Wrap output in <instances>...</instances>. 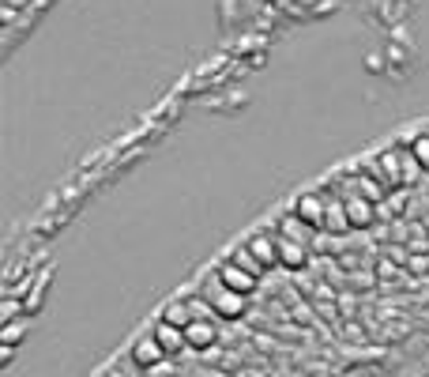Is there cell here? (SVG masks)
Listing matches in <instances>:
<instances>
[{"mask_svg":"<svg viewBox=\"0 0 429 377\" xmlns=\"http://www.w3.org/2000/svg\"><path fill=\"white\" fill-rule=\"evenodd\" d=\"M313 231H324V192L320 189H309V192H297L294 204H290Z\"/></svg>","mask_w":429,"mask_h":377,"instance_id":"8","label":"cell"},{"mask_svg":"<svg viewBox=\"0 0 429 377\" xmlns=\"http://www.w3.org/2000/svg\"><path fill=\"white\" fill-rule=\"evenodd\" d=\"M222 328H219V317H196L189 328H185V339H189L192 351H211L219 344Z\"/></svg>","mask_w":429,"mask_h":377,"instance_id":"6","label":"cell"},{"mask_svg":"<svg viewBox=\"0 0 429 377\" xmlns=\"http://www.w3.org/2000/svg\"><path fill=\"white\" fill-rule=\"evenodd\" d=\"M275 231H279V234H286V238H294V242H305V245H309V238H313V226L305 223V219L297 215L294 208H290V211H283V215L275 219Z\"/></svg>","mask_w":429,"mask_h":377,"instance_id":"10","label":"cell"},{"mask_svg":"<svg viewBox=\"0 0 429 377\" xmlns=\"http://www.w3.org/2000/svg\"><path fill=\"white\" fill-rule=\"evenodd\" d=\"M155 339L162 344V351H166V358L170 355H181L185 347H189V339H185V328H173V325H166V321H155Z\"/></svg>","mask_w":429,"mask_h":377,"instance_id":"11","label":"cell"},{"mask_svg":"<svg viewBox=\"0 0 429 377\" xmlns=\"http://www.w3.org/2000/svg\"><path fill=\"white\" fill-rule=\"evenodd\" d=\"M226 256H230V261H234V264H241V268H245V272H253V275H256V279H260V275H264V272H267V268H264V264H260V261H256V253H253V249H249V245H245V242H241V245H234V249H230Z\"/></svg>","mask_w":429,"mask_h":377,"instance_id":"14","label":"cell"},{"mask_svg":"<svg viewBox=\"0 0 429 377\" xmlns=\"http://www.w3.org/2000/svg\"><path fill=\"white\" fill-rule=\"evenodd\" d=\"M320 192H324V231L335 234V238L354 231L350 215H347V200H343L339 185H320Z\"/></svg>","mask_w":429,"mask_h":377,"instance_id":"3","label":"cell"},{"mask_svg":"<svg viewBox=\"0 0 429 377\" xmlns=\"http://www.w3.org/2000/svg\"><path fill=\"white\" fill-rule=\"evenodd\" d=\"M410 151H414V159L422 162V170L429 174V132H414V136H407L403 140Z\"/></svg>","mask_w":429,"mask_h":377,"instance_id":"15","label":"cell"},{"mask_svg":"<svg viewBox=\"0 0 429 377\" xmlns=\"http://www.w3.org/2000/svg\"><path fill=\"white\" fill-rule=\"evenodd\" d=\"M128 358H132L139 370L151 374L155 366L166 362V351H162V344L155 339V332H139V336L132 339V347H128Z\"/></svg>","mask_w":429,"mask_h":377,"instance_id":"4","label":"cell"},{"mask_svg":"<svg viewBox=\"0 0 429 377\" xmlns=\"http://www.w3.org/2000/svg\"><path fill=\"white\" fill-rule=\"evenodd\" d=\"M26 332H31V314H23V317H15V321H8V325H0V344L4 347H20Z\"/></svg>","mask_w":429,"mask_h":377,"instance_id":"13","label":"cell"},{"mask_svg":"<svg viewBox=\"0 0 429 377\" xmlns=\"http://www.w3.org/2000/svg\"><path fill=\"white\" fill-rule=\"evenodd\" d=\"M275 245H279V268L302 272L305 264H309V245H305V242H294V238H286V234L275 231Z\"/></svg>","mask_w":429,"mask_h":377,"instance_id":"7","label":"cell"},{"mask_svg":"<svg viewBox=\"0 0 429 377\" xmlns=\"http://www.w3.org/2000/svg\"><path fill=\"white\" fill-rule=\"evenodd\" d=\"M245 245L256 253V261L264 268H279V245H275V231H256L245 238Z\"/></svg>","mask_w":429,"mask_h":377,"instance_id":"9","label":"cell"},{"mask_svg":"<svg viewBox=\"0 0 429 377\" xmlns=\"http://www.w3.org/2000/svg\"><path fill=\"white\" fill-rule=\"evenodd\" d=\"M158 321H166V325H173V328H189L192 325V306H189V298H170L162 306V314H158Z\"/></svg>","mask_w":429,"mask_h":377,"instance_id":"12","label":"cell"},{"mask_svg":"<svg viewBox=\"0 0 429 377\" xmlns=\"http://www.w3.org/2000/svg\"><path fill=\"white\" fill-rule=\"evenodd\" d=\"M200 294L208 298V306L214 309V317H219V321H241V317H245V309H249L245 294L222 287L219 275H203V279H200Z\"/></svg>","mask_w":429,"mask_h":377,"instance_id":"1","label":"cell"},{"mask_svg":"<svg viewBox=\"0 0 429 377\" xmlns=\"http://www.w3.org/2000/svg\"><path fill=\"white\" fill-rule=\"evenodd\" d=\"M335 185H339L343 200H347V215H350V226H354V231H369V226L380 219V211H377L380 204H373L369 197H361V192H358V185H354V178H350V174H343V178L335 181Z\"/></svg>","mask_w":429,"mask_h":377,"instance_id":"2","label":"cell"},{"mask_svg":"<svg viewBox=\"0 0 429 377\" xmlns=\"http://www.w3.org/2000/svg\"><path fill=\"white\" fill-rule=\"evenodd\" d=\"M214 275H219V283H222V287H230V291L245 294V298H249V294H253V291L260 287V279H256V275H253V272H245L241 264H234L230 256H226V261H219V264H214Z\"/></svg>","mask_w":429,"mask_h":377,"instance_id":"5","label":"cell"},{"mask_svg":"<svg viewBox=\"0 0 429 377\" xmlns=\"http://www.w3.org/2000/svg\"><path fill=\"white\" fill-rule=\"evenodd\" d=\"M147 370H139V366L128 358V362H114V366H106V374L102 377H143Z\"/></svg>","mask_w":429,"mask_h":377,"instance_id":"16","label":"cell"}]
</instances>
